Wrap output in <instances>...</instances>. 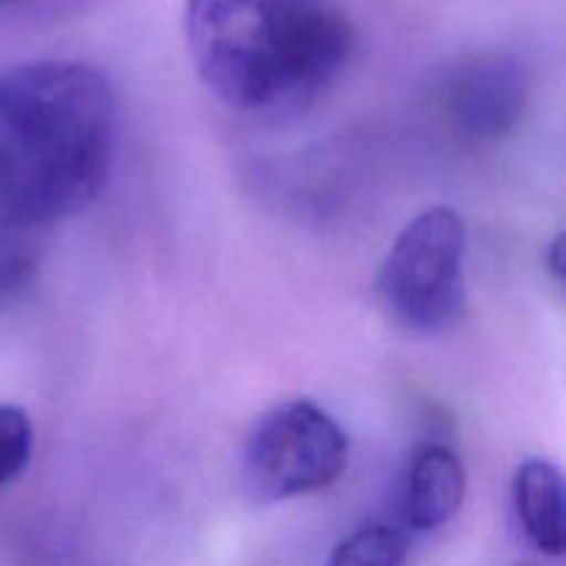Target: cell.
Instances as JSON below:
<instances>
[{
  "mask_svg": "<svg viewBox=\"0 0 566 566\" xmlns=\"http://www.w3.org/2000/svg\"><path fill=\"white\" fill-rule=\"evenodd\" d=\"M119 108L83 61H28L0 72V227L28 230L88 208L108 182Z\"/></svg>",
  "mask_w": 566,
  "mask_h": 566,
  "instance_id": "1",
  "label": "cell"
},
{
  "mask_svg": "<svg viewBox=\"0 0 566 566\" xmlns=\"http://www.w3.org/2000/svg\"><path fill=\"white\" fill-rule=\"evenodd\" d=\"M182 31L205 88L252 116L310 105L354 53L352 20L337 0H186Z\"/></svg>",
  "mask_w": 566,
  "mask_h": 566,
  "instance_id": "2",
  "label": "cell"
},
{
  "mask_svg": "<svg viewBox=\"0 0 566 566\" xmlns=\"http://www.w3.org/2000/svg\"><path fill=\"white\" fill-rule=\"evenodd\" d=\"M464 254L468 224L448 205L415 216L392 241L376 291L387 313L403 329L437 335L457 326L464 315Z\"/></svg>",
  "mask_w": 566,
  "mask_h": 566,
  "instance_id": "3",
  "label": "cell"
},
{
  "mask_svg": "<svg viewBox=\"0 0 566 566\" xmlns=\"http://www.w3.org/2000/svg\"><path fill=\"white\" fill-rule=\"evenodd\" d=\"M348 464V437L318 403L285 401L269 409L243 442L241 479L260 503L307 497L335 484Z\"/></svg>",
  "mask_w": 566,
  "mask_h": 566,
  "instance_id": "4",
  "label": "cell"
},
{
  "mask_svg": "<svg viewBox=\"0 0 566 566\" xmlns=\"http://www.w3.org/2000/svg\"><path fill=\"white\" fill-rule=\"evenodd\" d=\"M440 105L464 142H503L528 108V72L501 50L464 55L442 77Z\"/></svg>",
  "mask_w": 566,
  "mask_h": 566,
  "instance_id": "5",
  "label": "cell"
},
{
  "mask_svg": "<svg viewBox=\"0 0 566 566\" xmlns=\"http://www.w3.org/2000/svg\"><path fill=\"white\" fill-rule=\"evenodd\" d=\"M464 492H468V473L462 459L451 448L434 442L418 448L403 473L401 497H398L403 525L418 534L442 528L462 509Z\"/></svg>",
  "mask_w": 566,
  "mask_h": 566,
  "instance_id": "6",
  "label": "cell"
},
{
  "mask_svg": "<svg viewBox=\"0 0 566 566\" xmlns=\"http://www.w3.org/2000/svg\"><path fill=\"white\" fill-rule=\"evenodd\" d=\"M517 523L545 556L564 553V481L547 459H525L512 481Z\"/></svg>",
  "mask_w": 566,
  "mask_h": 566,
  "instance_id": "7",
  "label": "cell"
},
{
  "mask_svg": "<svg viewBox=\"0 0 566 566\" xmlns=\"http://www.w3.org/2000/svg\"><path fill=\"white\" fill-rule=\"evenodd\" d=\"M409 539L390 523H365L332 551L326 566H403Z\"/></svg>",
  "mask_w": 566,
  "mask_h": 566,
  "instance_id": "8",
  "label": "cell"
},
{
  "mask_svg": "<svg viewBox=\"0 0 566 566\" xmlns=\"http://www.w3.org/2000/svg\"><path fill=\"white\" fill-rule=\"evenodd\" d=\"M33 426L25 409L0 403V490L22 475L31 462Z\"/></svg>",
  "mask_w": 566,
  "mask_h": 566,
  "instance_id": "9",
  "label": "cell"
},
{
  "mask_svg": "<svg viewBox=\"0 0 566 566\" xmlns=\"http://www.w3.org/2000/svg\"><path fill=\"white\" fill-rule=\"evenodd\" d=\"M545 265L553 274V280H564V232H558L551 247L545 249Z\"/></svg>",
  "mask_w": 566,
  "mask_h": 566,
  "instance_id": "10",
  "label": "cell"
},
{
  "mask_svg": "<svg viewBox=\"0 0 566 566\" xmlns=\"http://www.w3.org/2000/svg\"><path fill=\"white\" fill-rule=\"evenodd\" d=\"M9 3H20V0H0V6H9Z\"/></svg>",
  "mask_w": 566,
  "mask_h": 566,
  "instance_id": "11",
  "label": "cell"
}]
</instances>
